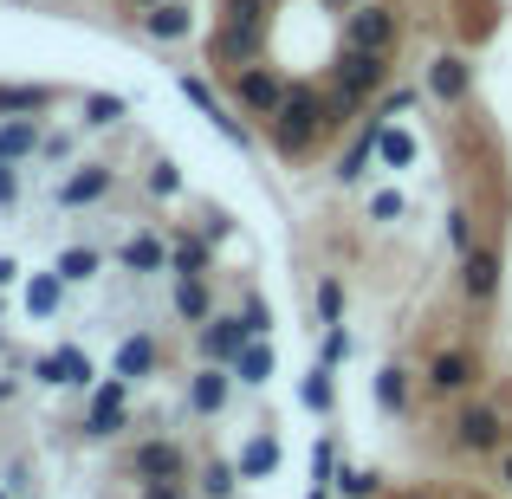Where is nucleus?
<instances>
[{
  "mask_svg": "<svg viewBox=\"0 0 512 499\" xmlns=\"http://www.w3.org/2000/svg\"><path fill=\"white\" fill-rule=\"evenodd\" d=\"M195 493L201 499H234L240 493V467L234 461H208V467H201V480H195Z\"/></svg>",
  "mask_w": 512,
  "mask_h": 499,
  "instance_id": "29",
  "label": "nucleus"
},
{
  "mask_svg": "<svg viewBox=\"0 0 512 499\" xmlns=\"http://www.w3.org/2000/svg\"><path fill=\"white\" fill-rule=\"evenodd\" d=\"M376 487H383V474H370V467H344V474H338V493L344 499H370Z\"/></svg>",
  "mask_w": 512,
  "mask_h": 499,
  "instance_id": "33",
  "label": "nucleus"
},
{
  "mask_svg": "<svg viewBox=\"0 0 512 499\" xmlns=\"http://www.w3.org/2000/svg\"><path fill=\"white\" fill-rule=\"evenodd\" d=\"M0 499H7V487H0Z\"/></svg>",
  "mask_w": 512,
  "mask_h": 499,
  "instance_id": "52",
  "label": "nucleus"
},
{
  "mask_svg": "<svg viewBox=\"0 0 512 499\" xmlns=\"http://www.w3.org/2000/svg\"><path fill=\"white\" fill-rule=\"evenodd\" d=\"M7 396H13V376H7V383H0V402H7Z\"/></svg>",
  "mask_w": 512,
  "mask_h": 499,
  "instance_id": "48",
  "label": "nucleus"
},
{
  "mask_svg": "<svg viewBox=\"0 0 512 499\" xmlns=\"http://www.w3.org/2000/svg\"><path fill=\"white\" fill-rule=\"evenodd\" d=\"M201 234H208V240H227V234H234V221H227V214H221V208H214V214H208V221H201Z\"/></svg>",
  "mask_w": 512,
  "mask_h": 499,
  "instance_id": "43",
  "label": "nucleus"
},
{
  "mask_svg": "<svg viewBox=\"0 0 512 499\" xmlns=\"http://www.w3.org/2000/svg\"><path fill=\"white\" fill-rule=\"evenodd\" d=\"M331 7H350V0H331Z\"/></svg>",
  "mask_w": 512,
  "mask_h": 499,
  "instance_id": "51",
  "label": "nucleus"
},
{
  "mask_svg": "<svg viewBox=\"0 0 512 499\" xmlns=\"http://www.w3.org/2000/svg\"><path fill=\"white\" fill-rule=\"evenodd\" d=\"M111 370L130 376V383H137V376H150V370H156V337H150V331L124 337V344H117V357H111Z\"/></svg>",
  "mask_w": 512,
  "mask_h": 499,
  "instance_id": "21",
  "label": "nucleus"
},
{
  "mask_svg": "<svg viewBox=\"0 0 512 499\" xmlns=\"http://www.w3.org/2000/svg\"><path fill=\"white\" fill-rule=\"evenodd\" d=\"M402 104H415V91H389V98H383V104H376V111H370V117H383V124H389V117H396V111H402Z\"/></svg>",
  "mask_w": 512,
  "mask_h": 499,
  "instance_id": "42",
  "label": "nucleus"
},
{
  "mask_svg": "<svg viewBox=\"0 0 512 499\" xmlns=\"http://www.w3.org/2000/svg\"><path fill=\"white\" fill-rule=\"evenodd\" d=\"M240 350H247V325H240V312L201 325V357H208V363H234Z\"/></svg>",
  "mask_w": 512,
  "mask_h": 499,
  "instance_id": "14",
  "label": "nucleus"
},
{
  "mask_svg": "<svg viewBox=\"0 0 512 499\" xmlns=\"http://www.w3.org/2000/svg\"><path fill=\"white\" fill-rule=\"evenodd\" d=\"M305 499H331V487H312V493H305Z\"/></svg>",
  "mask_w": 512,
  "mask_h": 499,
  "instance_id": "47",
  "label": "nucleus"
},
{
  "mask_svg": "<svg viewBox=\"0 0 512 499\" xmlns=\"http://www.w3.org/2000/svg\"><path fill=\"white\" fill-rule=\"evenodd\" d=\"M376 402H383L389 415H402V409H409V370H402V363L376 370Z\"/></svg>",
  "mask_w": 512,
  "mask_h": 499,
  "instance_id": "30",
  "label": "nucleus"
},
{
  "mask_svg": "<svg viewBox=\"0 0 512 499\" xmlns=\"http://www.w3.org/2000/svg\"><path fill=\"white\" fill-rule=\"evenodd\" d=\"M234 98H240V111H247V117H260V124H266V117L286 104V78H279L273 65H240Z\"/></svg>",
  "mask_w": 512,
  "mask_h": 499,
  "instance_id": "3",
  "label": "nucleus"
},
{
  "mask_svg": "<svg viewBox=\"0 0 512 499\" xmlns=\"http://www.w3.org/2000/svg\"><path fill=\"white\" fill-rule=\"evenodd\" d=\"M143 33L163 39V46H169V39H188V33H195V13H188L182 0H156V7H143Z\"/></svg>",
  "mask_w": 512,
  "mask_h": 499,
  "instance_id": "16",
  "label": "nucleus"
},
{
  "mask_svg": "<svg viewBox=\"0 0 512 499\" xmlns=\"http://www.w3.org/2000/svg\"><path fill=\"white\" fill-rule=\"evenodd\" d=\"M169 266H175V273H208V234H201V240H175Z\"/></svg>",
  "mask_w": 512,
  "mask_h": 499,
  "instance_id": "32",
  "label": "nucleus"
},
{
  "mask_svg": "<svg viewBox=\"0 0 512 499\" xmlns=\"http://www.w3.org/2000/svg\"><path fill=\"white\" fill-rule=\"evenodd\" d=\"M143 499H195L182 480H143Z\"/></svg>",
  "mask_w": 512,
  "mask_h": 499,
  "instance_id": "39",
  "label": "nucleus"
},
{
  "mask_svg": "<svg viewBox=\"0 0 512 499\" xmlns=\"http://www.w3.org/2000/svg\"><path fill=\"white\" fill-rule=\"evenodd\" d=\"M260 39H266L260 20H227L221 33L208 39V52H214L221 65H253V59H260Z\"/></svg>",
  "mask_w": 512,
  "mask_h": 499,
  "instance_id": "11",
  "label": "nucleus"
},
{
  "mask_svg": "<svg viewBox=\"0 0 512 499\" xmlns=\"http://www.w3.org/2000/svg\"><path fill=\"white\" fill-rule=\"evenodd\" d=\"M240 325H247V337H266V331H273V305H266L260 292H247V305H240Z\"/></svg>",
  "mask_w": 512,
  "mask_h": 499,
  "instance_id": "34",
  "label": "nucleus"
},
{
  "mask_svg": "<svg viewBox=\"0 0 512 499\" xmlns=\"http://www.w3.org/2000/svg\"><path fill=\"white\" fill-rule=\"evenodd\" d=\"M376 163L383 169H409L415 163V137L396 130V124H376Z\"/></svg>",
  "mask_w": 512,
  "mask_h": 499,
  "instance_id": "27",
  "label": "nucleus"
},
{
  "mask_svg": "<svg viewBox=\"0 0 512 499\" xmlns=\"http://www.w3.org/2000/svg\"><path fill=\"white\" fill-rule=\"evenodd\" d=\"M175 312L188 325H208L214 318V299H208V273H175Z\"/></svg>",
  "mask_w": 512,
  "mask_h": 499,
  "instance_id": "18",
  "label": "nucleus"
},
{
  "mask_svg": "<svg viewBox=\"0 0 512 499\" xmlns=\"http://www.w3.org/2000/svg\"><path fill=\"white\" fill-rule=\"evenodd\" d=\"M59 299H65L59 266H52V273H33V279H26V312H33V318H52V312H59Z\"/></svg>",
  "mask_w": 512,
  "mask_h": 499,
  "instance_id": "26",
  "label": "nucleus"
},
{
  "mask_svg": "<svg viewBox=\"0 0 512 499\" xmlns=\"http://www.w3.org/2000/svg\"><path fill=\"white\" fill-rule=\"evenodd\" d=\"M299 402H305V409H318V415H331V409H338V370H331L325 357H318L312 370H305V383H299Z\"/></svg>",
  "mask_w": 512,
  "mask_h": 499,
  "instance_id": "19",
  "label": "nucleus"
},
{
  "mask_svg": "<svg viewBox=\"0 0 512 499\" xmlns=\"http://www.w3.org/2000/svg\"><path fill=\"white\" fill-rule=\"evenodd\" d=\"M130 7H156V0H130Z\"/></svg>",
  "mask_w": 512,
  "mask_h": 499,
  "instance_id": "50",
  "label": "nucleus"
},
{
  "mask_svg": "<svg viewBox=\"0 0 512 499\" xmlns=\"http://www.w3.org/2000/svg\"><path fill=\"white\" fill-rule=\"evenodd\" d=\"M39 156H46V163H65V156H72V143H65V137H46V143H39Z\"/></svg>",
  "mask_w": 512,
  "mask_h": 499,
  "instance_id": "44",
  "label": "nucleus"
},
{
  "mask_svg": "<svg viewBox=\"0 0 512 499\" xmlns=\"http://www.w3.org/2000/svg\"><path fill=\"white\" fill-rule=\"evenodd\" d=\"M461 292L474 305H487L493 292H500V253H493V247H467L461 253Z\"/></svg>",
  "mask_w": 512,
  "mask_h": 499,
  "instance_id": "13",
  "label": "nucleus"
},
{
  "mask_svg": "<svg viewBox=\"0 0 512 499\" xmlns=\"http://www.w3.org/2000/svg\"><path fill=\"white\" fill-rule=\"evenodd\" d=\"M227 396H234V363H208L201 357V370L188 376V409L195 415H221Z\"/></svg>",
  "mask_w": 512,
  "mask_h": 499,
  "instance_id": "7",
  "label": "nucleus"
},
{
  "mask_svg": "<svg viewBox=\"0 0 512 499\" xmlns=\"http://www.w3.org/2000/svg\"><path fill=\"white\" fill-rule=\"evenodd\" d=\"M480 363L467 357V350H441L435 363H428V389H441V396H461V389H474Z\"/></svg>",
  "mask_w": 512,
  "mask_h": 499,
  "instance_id": "15",
  "label": "nucleus"
},
{
  "mask_svg": "<svg viewBox=\"0 0 512 499\" xmlns=\"http://www.w3.org/2000/svg\"><path fill=\"white\" fill-rule=\"evenodd\" d=\"M500 487L512 493V448H506V461H500Z\"/></svg>",
  "mask_w": 512,
  "mask_h": 499,
  "instance_id": "46",
  "label": "nucleus"
},
{
  "mask_svg": "<svg viewBox=\"0 0 512 499\" xmlns=\"http://www.w3.org/2000/svg\"><path fill=\"white\" fill-rule=\"evenodd\" d=\"M130 117V98H117V91H98V98H85V124L91 130H111Z\"/></svg>",
  "mask_w": 512,
  "mask_h": 499,
  "instance_id": "31",
  "label": "nucleus"
},
{
  "mask_svg": "<svg viewBox=\"0 0 512 499\" xmlns=\"http://www.w3.org/2000/svg\"><path fill=\"white\" fill-rule=\"evenodd\" d=\"M376 124H383V117H370V124L357 130V143L338 156V182H363V169H370V156H376Z\"/></svg>",
  "mask_w": 512,
  "mask_h": 499,
  "instance_id": "25",
  "label": "nucleus"
},
{
  "mask_svg": "<svg viewBox=\"0 0 512 499\" xmlns=\"http://www.w3.org/2000/svg\"><path fill=\"white\" fill-rule=\"evenodd\" d=\"M0 357H13V350H7V337H0Z\"/></svg>",
  "mask_w": 512,
  "mask_h": 499,
  "instance_id": "49",
  "label": "nucleus"
},
{
  "mask_svg": "<svg viewBox=\"0 0 512 499\" xmlns=\"http://www.w3.org/2000/svg\"><path fill=\"white\" fill-rule=\"evenodd\" d=\"M20 201V175H13V163H0V208H13Z\"/></svg>",
  "mask_w": 512,
  "mask_h": 499,
  "instance_id": "40",
  "label": "nucleus"
},
{
  "mask_svg": "<svg viewBox=\"0 0 512 499\" xmlns=\"http://www.w3.org/2000/svg\"><path fill=\"white\" fill-rule=\"evenodd\" d=\"M124 396H130V376H117V370H111V383H98V396H91V422H85V435H98V441L124 435V422H130Z\"/></svg>",
  "mask_w": 512,
  "mask_h": 499,
  "instance_id": "6",
  "label": "nucleus"
},
{
  "mask_svg": "<svg viewBox=\"0 0 512 499\" xmlns=\"http://www.w3.org/2000/svg\"><path fill=\"white\" fill-rule=\"evenodd\" d=\"M318 318H325V325H338V318H344V286H338V279L318 286Z\"/></svg>",
  "mask_w": 512,
  "mask_h": 499,
  "instance_id": "36",
  "label": "nucleus"
},
{
  "mask_svg": "<svg viewBox=\"0 0 512 499\" xmlns=\"http://www.w3.org/2000/svg\"><path fill=\"white\" fill-rule=\"evenodd\" d=\"M389 85V52H357L350 46L338 59V85H331V111H357L363 98H376V91Z\"/></svg>",
  "mask_w": 512,
  "mask_h": 499,
  "instance_id": "2",
  "label": "nucleus"
},
{
  "mask_svg": "<svg viewBox=\"0 0 512 499\" xmlns=\"http://www.w3.org/2000/svg\"><path fill=\"white\" fill-rule=\"evenodd\" d=\"M370 214H376V221H396V214H402V195H396V188H376V195H370Z\"/></svg>",
  "mask_w": 512,
  "mask_h": 499,
  "instance_id": "38",
  "label": "nucleus"
},
{
  "mask_svg": "<svg viewBox=\"0 0 512 499\" xmlns=\"http://www.w3.org/2000/svg\"><path fill=\"white\" fill-rule=\"evenodd\" d=\"M143 188H150L156 201H169V195H182V175H175V163H150V175H143Z\"/></svg>",
  "mask_w": 512,
  "mask_h": 499,
  "instance_id": "35",
  "label": "nucleus"
},
{
  "mask_svg": "<svg viewBox=\"0 0 512 499\" xmlns=\"http://www.w3.org/2000/svg\"><path fill=\"white\" fill-rule=\"evenodd\" d=\"M130 474L137 480H182L188 474V454H182V441H143L137 454H130Z\"/></svg>",
  "mask_w": 512,
  "mask_h": 499,
  "instance_id": "10",
  "label": "nucleus"
},
{
  "mask_svg": "<svg viewBox=\"0 0 512 499\" xmlns=\"http://www.w3.org/2000/svg\"><path fill=\"white\" fill-rule=\"evenodd\" d=\"M273 370H279L273 344H266V337H247V350L234 357V383H247V389H266V383H273Z\"/></svg>",
  "mask_w": 512,
  "mask_h": 499,
  "instance_id": "17",
  "label": "nucleus"
},
{
  "mask_svg": "<svg viewBox=\"0 0 512 499\" xmlns=\"http://www.w3.org/2000/svg\"><path fill=\"white\" fill-rule=\"evenodd\" d=\"M350 350V337H344V325H325V363H338Z\"/></svg>",
  "mask_w": 512,
  "mask_h": 499,
  "instance_id": "41",
  "label": "nucleus"
},
{
  "mask_svg": "<svg viewBox=\"0 0 512 499\" xmlns=\"http://www.w3.org/2000/svg\"><path fill=\"white\" fill-rule=\"evenodd\" d=\"M448 247H454V253H467V247H474V227H467V208H448Z\"/></svg>",
  "mask_w": 512,
  "mask_h": 499,
  "instance_id": "37",
  "label": "nucleus"
},
{
  "mask_svg": "<svg viewBox=\"0 0 512 499\" xmlns=\"http://www.w3.org/2000/svg\"><path fill=\"white\" fill-rule=\"evenodd\" d=\"M52 98H59L52 85H0V117H33V111H46Z\"/></svg>",
  "mask_w": 512,
  "mask_h": 499,
  "instance_id": "24",
  "label": "nucleus"
},
{
  "mask_svg": "<svg viewBox=\"0 0 512 499\" xmlns=\"http://www.w3.org/2000/svg\"><path fill=\"white\" fill-rule=\"evenodd\" d=\"M454 441H461L467 454H493L506 441V415L493 409V402H467V409L454 415Z\"/></svg>",
  "mask_w": 512,
  "mask_h": 499,
  "instance_id": "4",
  "label": "nucleus"
},
{
  "mask_svg": "<svg viewBox=\"0 0 512 499\" xmlns=\"http://www.w3.org/2000/svg\"><path fill=\"white\" fill-rule=\"evenodd\" d=\"M52 266H59V279H65V286H85V279H98L104 253H98V247H65Z\"/></svg>",
  "mask_w": 512,
  "mask_h": 499,
  "instance_id": "28",
  "label": "nucleus"
},
{
  "mask_svg": "<svg viewBox=\"0 0 512 499\" xmlns=\"http://www.w3.org/2000/svg\"><path fill=\"white\" fill-rule=\"evenodd\" d=\"M344 46H357V52H389V46H396V13L376 7V0L350 7V20H344Z\"/></svg>",
  "mask_w": 512,
  "mask_h": 499,
  "instance_id": "5",
  "label": "nucleus"
},
{
  "mask_svg": "<svg viewBox=\"0 0 512 499\" xmlns=\"http://www.w3.org/2000/svg\"><path fill=\"white\" fill-rule=\"evenodd\" d=\"M234 467H240V480H273L279 474V435H253Z\"/></svg>",
  "mask_w": 512,
  "mask_h": 499,
  "instance_id": "22",
  "label": "nucleus"
},
{
  "mask_svg": "<svg viewBox=\"0 0 512 499\" xmlns=\"http://www.w3.org/2000/svg\"><path fill=\"white\" fill-rule=\"evenodd\" d=\"M33 376H39V383H52V389H85L91 383V357L78 344H59V350H46V357L33 363Z\"/></svg>",
  "mask_w": 512,
  "mask_h": 499,
  "instance_id": "9",
  "label": "nucleus"
},
{
  "mask_svg": "<svg viewBox=\"0 0 512 499\" xmlns=\"http://www.w3.org/2000/svg\"><path fill=\"white\" fill-rule=\"evenodd\" d=\"M428 91H435L441 104H467L474 98V65H467L461 52H441V59L428 65Z\"/></svg>",
  "mask_w": 512,
  "mask_h": 499,
  "instance_id": "12",
  "label": "nucleus"
},
{
  "mask_svg": "<svg viewBox=\"0 0 512 499\" xmlns=\"http://www.w3.org/2000/svg\"><path fill=\"white\" fill-rule=\"evenodd\" d=\"M117 266H130V273H163V266H169V247L156 234H137V240H124V247H117Z\"/></svg>",
  "mask_w": 512,
  "mask_h": 499,
  "instance_id": "23",
  "label": "nucleus"
},
{
  "mask_svg": "<svg viewBox=\"0 0 512 499\" xmlns=\"http://www.w3.org/2000/svg\"><path fill=\"white\" fill-rule=\"evenodd\" d=\"M39 124L33 117H7V124H0V163H26V156H39Z\"/></svg>",
  "mask_w": 512,
  "mask_h": 499,
  "instance_id": "20",
  "label": "nucleus"
},
{
  "mask_svg": "<svg viewBox=\"0 0 512 499\" xmlns=\"http://www.w3.org/2000/svg\"><path fill=\"white\" fill-rule=\"evenodd\" d=\"M266 130H273L279 156H305L318 143V130H325V104H318V91H286V104L266 117Z\"/></svg>",
  "mask_w": 512,
  "mask_h": 499,
  "instance_id": "1",
  "label": "nucleus"
},
{
  "mask_svg": "<svg viewBox=\"0 0 512 499\" xmlns=\"http://www.w3.org/2000/svg\"><path fill=\"white\" fill-rule=\"evenodd\" d=\"M20 279V260H0V286H13Z\"/></svg>",
  "mask_w": 512,
  "mask_h": 499,
  "instance_id": "45",
  "label": "nucleus"
},
{
  "mask_svg": "<svg viewBox=\"0 0 512 499\" xmlns=\"http://www.w3.org/2000/svg\"><path fill=\"white\" fill-rule=\"evenodd\" d=\"M111 163H78V175H65L59 188H52V201H59V208H91V201H104L111 195Z\"/></svg>",
  "mask_w": 512,
  "mask_h": 499,
  "instance_id": "8",
  "label": "nucleus"
}]
</instances>
